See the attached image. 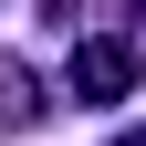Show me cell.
<instances>
[{
	"label": "cell",
	"mask_w": 146,
	"mask_h": 146,
	"mask_svg": "<svg viewBox=\"0 0 146 146\" xmlns=\"http://www.w3.org/2000/svg\"><path fill=\"white\" fill-rule=\"evenodd\" d=\"M73 94H84V104H125V94H136V42H115V31L73 42Z\"/></svg>",
	"instance_id": "obj_1"
},
{
	"label": "cell",
	"mask_w": 146,
	"mask_h": 146,
	"mask_svg": "<svg viewBox=\"0 0 146 146\" xmlns=\"http://www.w3.org/2000/svg\"><path fill=\"white\" fill-rule=\"evenodd\" d=\"M31 115H42V84H31L21 63H0V136H21Z\"/></svg>",
	"instance_id": "obj_2"
},
{
	"label": "cell",
	"mask_w": 146,
	"mask_h": 146,
	"mask_svg": "<svg viewBox=\"0 0 146 146\" xmlns=\"http://www.w3.org/2000/svg\"><path fill=\"white\" fill-rule=\"evenodd\" d=\"M115 146H146V125H136V136H115Z\"/></svg>",
	"instance_id": "obj_3"
}]
</instances>
